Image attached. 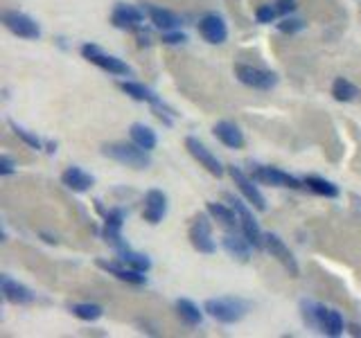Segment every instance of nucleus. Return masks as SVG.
Segmentation results:
<instances>
[{
  "label": "nucleus",
  "mask_w": 361,
  "mask_h": 338,
  "mask_svg": "<svg viewBox=\"0 0 361 338\" xmlns=\"http://www.w3.org/2000/svg\"><path fill=\"white\" fill-rule=\"evenodd\" d=\"M102 154L111 161H116L124 167H131V169H147L152 167V156L147 149L138 146L133 140L131 142H111L102 146Z\"/></svg>",
  "instance_id": "1"
},
{
  "label": "nucleus",
  "mask_w": 361,
  "mask_h": 338,
  "mask_svg": "<svg viewBox=\"0 0 361 338\" xmlns=\"http://www.w3.org/2000/svg\"><path fill=\"white\" fill-rule=\"evenodd\" d=\"M203 311H206L210 318H214L217 323L224 325H233V323H240L246 311H248V302L242 298H235V296H221V298H210L203 304Z\"/></svg>",
  "instance_id": "2"
},
{
  "label": "nucleus",
  "mask_w": 361,
  "mask_h": 338,
  "mask_svg": "<svg viewBox=\"0 0 361 338\" xmlns=\"http://www.w3.org/2000/svg\"><path fill=\"white\" fill-rule=\"evenodd\" d=\"M251 178L255 180V183L271 185V187L307 189L305 187V180L282 172V169H278V167H267V165H259V163H251Z\"/></svg>",
  "instance_id": "3"
},
{
  "label": "nucleus",
  "mask_w": 361,
  "mask_h": 338,
  "mask_svg": "<svg viewBox=\"0 0 361 338\" xmlns=\"http://www.w3.org/2000/svg\"><path fill=\"white\" fill-rule=\"evenodd\" d=\"M82 56L86 61H90L93 65L102 68V70H106L111 75H120V77H129L133 75L131 68L124 63L122 59H118V56H113V54H106L104 50L99 48V45L95 43H86L82 45Z\"/></svg>",
  "instance_id": "4"
},
{
  "label": "nucleus",
  "mask_w": 361,
  "mask_h": 338,
  "mask_svg": "<svg viewBox=\"0 0 361 338\" xmlns=\"http://www.w3.org/2000/svg\"><path fill=\"white\" fill-rule=\"evenodd\" d=\"M0 20H3V25L14 34V37L18 39H27V41H34L41 37V27L39 23L34 20L32 16L23 14V11L18 9H5L3 16H0Z\"/></svg>",
  "instance_id": "5"
},
{
  "label": "nucleus",
  "mask_w": 361,
  "mask_h": 338,
  "mask_svg": "<svg viewBox=\"0 0 361 338\" xmlns=\"http://www.w3.org/2000/svg\"><path fill=\"white\" fill-rule=\"evenodd\" d=\"M190 244L195 251L203 253V255H212L217 251V244L212 239V223L208 219V214L199 212L195 219H192V225H190Z\"/></svg>",
  "instance_id": "6"
},
{
  "label": "nucleus",
  "mask_w": 361,
  "mask_h": 338,
  "mask_svg": "<svg viewBox=\"0 0 361 338\" xmlns=\"http://www.w3.org/2000/svg\"><path fill=\"white\" fill-rule=\"evenodd\" d=\"M226 199H228V203L237 212V217H240V230H242V234L246 237L248 242H251L253 248H264V232H262V228H259V223L255 221L253 212L248 210L240 199H235L231 194H226Z\"/></svg>",
  "instance_id": "7"
},
{
  "label": "nucleus",
  "mask_w": 361,
  "mask_h": 338,
  "mask_svg": "<svg viewBox=\"0 0 361 338\" xmlns=\"http://www.w3.org/2000/svg\"><path fill=\"white\" fill-rule=\"evenodd\" d=\"M235 77L248 88H257V90H271L278 84V75L264 70V68H255L248 63H237L235 65Z\"/></svg>",
  "instance_id": "8"
},
{
  "label": "nucleus",
  "mask_w": 361,
  "mask_h": 338,
  "mask_svg": "<svg viewBox=\"0 0 361 338\" xmlns=\"http://www.w3.org/2000/svg\"><path fill=\"white\" fill-rule=\"evenodd\" d=\"M228 174L233 178L235 187L244 194V199L251 203L255 210L264 212L267 210V199L262 196V192L257 189V183L251 178V174H244V169L242 167H235V165L228 167Z\"/></svg>",
  "instance_id": "9"
},
{
  "label": "nucleus",
  "mask_w": 361,
  "mask_h": 338,
  "mask_svg": "<svg viewBox=\"0 0 361 338\" xmlns=\"http://www.w3.org/2000/svg\"><path fill=\"white\" fill-rule=\"evenodd\" d=\"M185 149L190 151V156L195 158V161H197L203 169H206L208 174L217 176V178L224 176L226 169H224V165L219 163V158L214 156L199 138H195V135H188V138H185Z\"/></svg>",
  "instance_id": "10"
},
{
  "label": "nucleus",
  "mask_w": 361,
  "mask_h": 338,
  "mask_svg": "<svg viewBox=\"0 0 361 338\" xmlns=\"http://www.w3.org/2000/svg\"><path fill=\"white\" fill-rule=\"evenodd\" d=\"M124 219H127V212H124L122 208H113V210L104 212V230H102V237H104V242L111 248H116V253L129 246L127 239L122 237Z\"/></svg>",
  "instance_id": "11"
},
{
  "label": "nucleus",
  "mask_w": 361,
  "mask_h": 338,
  "mask_svg": "<svg viewBox=\"0 0 361 338\" xmlns=\"http://www.w3.org/2000/svg\"><path fill=\"white\" fill-rule=\"evenodd\" d=\"M111 23H113V27H118V30L135 32V30H140L145 25V11L138 9L135 5L118 3L111 11Z\"/></svg>",
  "instance_id": "12"
},
{
  "label": "nucleus",
  "mask_w": 361,
  "mask_h": 338,
  "mask_svg": "<svg viewBox=\"0 0 361 338\" xmlns=\"http://www.w3.org/2000/svg\"><path fill=\"white\" fill-rule=\"evenodd\" d=\"M197 30L201 34V39L210 45H221V43H226V39H228V27H226V20L219 14L201 16L197 23Z\"/></svg>",
  "instance_id": "13"
},
{
  "label": "nucleus",
  "mask_w": 361,
  "mask_h": 338,
  "mask_svg": "<svg viewBox=\"0 0 361 338\" xmlns=\"http://www.w3.org/2000/svg\"><path fill=\"white\" fill-rule=\"evenodd\" d=\"M97 268L102 270H106L109 275L113 277H118L122 282H127V284H135V287H140L147 282V275L140 273V270H135L131 268L129 264H124L122 259H97Z\"/></svg>",
  "instance_id": "14"
},
{
  "label": "nucleus",
  "mask_w": 361,
  "mask_h": 338,
  "mask_svg": "<svg viewBox=\"0 0 361 338\" xmlns=\"http://www.w3.org/2000/svg\"><path fill=\"white\" fill-rule=\"evenodd\" d=\"M264 248L271 253V257H276L278 262L285 266V270L291 275V277H298L300 273V268H298V262H296V257L291 255V251L287 248V244L280 239L278 234H264Z\"/></svg>",
  "instance_id": "15"
},
{
  "label": "nucleus",
  "mask_w": 361,
  "mask_h": 338,
  "mask_svg": "<svg viewBox=\"0 0 361 338\" xmlns=\"http://www.w3.org/2000/svg\"><path fill=\"white\" fill-rule=\"evenodd\" d=\"M167 214V196L163 189H149L145 194V208H142V219L147 223H161Z\"/></svg>",
  "instance_id": "16"
},
{
  "label": "nucleus",
  "mask_w": 361,
  "mask_h": 338,
  "mask_svg": "<svg viewBox=\"0 0 361 338\" xmlns=\"http://www.w3.org/2000/svg\"><path fill=\"white\" fill-rule=\"evenodd\" d=\"M221 246L233 259H237V262H242V264L251 262V242L237 230H226V234L221 237Z\"/></svg>",
  "instance_id": "17"
},
{
  "label": "nucleus",
  "mask_w": 361,
  "mask_h": 338,
  "mask_svg": "<svg viewBox=\"0 0 361 338\" xmlns=\"http://www.w3.org/2000/svg\"><path fill=\"white\" fill-rule=\"evenodd\" d=\"M0 291H3V298L9 304H30L37 298L32 293V289H27L25 284H20L16 280H11L9 275H0Z\"/></svg>",
  "instance_id": "18"
},
{
  "label": "nucleus",
  "mask_w": 361,
  "mask_h": 338,
  "mask_svg": "<svg viewBox=\"0 0 361 338\" xmlns=\"http://www.w3.org/2000/svg\"><path fill=\"white\" fill-rule=\"evenodd\" d=\"M212 133H214V138L228 146V149H242L244 146V133L237 129L233 122H226V120L217 122L212 127Z\"/></svg>",
  "instance_id": "19"
},
{
  "label": "nucleus",
  "mask_w": 361,
  "mask_h": 338,
  "mask_svg": "<svg viewBox=\"0 0 361 338\" xmlns=\"http://www.w3.org/2000/svg\"><path fill=\"white\" fill-rule=\"evenodd\" d=\"M61 183L68 189L77 192V194H84V192H88L90 187H93L95 178L90 174H86L82 167H68L66 172L61 174Z\"/></svg>",
  "instance_id": "20"
},
{
  "label": "nucleus",
  "mask_w": 361,
  "mask_h": 338,
  "mask_svg": "<svg viewBox=\"0 0 361 338\" xmlns=\"http://www.w3.org/2000/svg\"><path fill=\"white\" fill-rule=\"evenodd\" d=\"M147 16L154 23V27L163 30V32H169V30H178L180 27V16H176L174 11H169L165 7H156V5H147L145 7Z\"/></svg>",
  "instance_id": "21"
},
{
  "label": "nucleus",
  "mask_w": 361,
  "mask_h": 338,
  "mask_svg": "<svg viewBox=\"0 0 361 338\" xmlns=\"http://www.w3.org/2000/svg\"><path fill=\"white\" fill-rule=\"evenodd\" d=\"M206 210L224 230H237V228H240V217H237V212H235L233 206L228 208V206H224V203H208Z\"/></svg>",
  "instance_id": "22"
},
{
  "label": "nucleus",
  "mask_w": 361,
  "mask_h": 338,
  "mask_svg": "<svg viewBox=\"0 0 361 338\" xmlns=\"http://www.w3.org/2000/svg\"><path fill=\"white\" fill-rule=\"evenodd\" d=\"M118 86H120L122 93H127L135 101H145V104H158V101H161V97H158L152 88H147L145 84H138V82H120Z\"/></svg>",
  "instance_id": "23"
},
{
  "label": "nucleus",
  "mask_w": 361,
  "mask_h": 338,
  "mask_svg": "<svg viewBox=\"0 0 361 338\" xmlns=\"http://www.w3.org/2000/svg\"><path fill=\"white\" fill-rule=\"evenodd\" d=\"M323 311L325 307L314 300H302L300 302V315H302V323L310 327L314 332H321V320H323Z\"/></svg>",
  "instance_id": "24"
},
{
  "label": "nucleus",
  "mask_w": 361,
  "mask_h": 338,
  "mask_svg": "<svg viewBox=\"0 0 361 338\" xmlns=\"http://www.w3.org/2000/svg\"><path fill=\"white\" fill-rule=\"evenodd\" d=\"M129 135H131V140L142 146V149L147 151H154L156 149V144H158V138H156V133L149 129V127H145V124L140 122H135L129 127Z\"/></svg>",
  "instance_id": "25"
},
{
  "label": "nucleus",
  "mask_w": 361,
  "mask_h": 338,
  "mask_svg": "<svg viewBox=\"0 0 361 338\" xmlns=\"http://www.w3.org/2000/svg\"><path fill=\"white\" fill-rule=\"evenodd\" d=\"M176 313H178V318L183 320L188 327H197L203 320V311L192 300H188V298H178L176 300Z\"/></svg>",
  "instance_id": "26"
},
{
  "label": "nucleus",
  "mask_w": 361,
  "mask_h": 338,
  "mask_svg": "<svg viewBox=\"0 0 361 338\" xmlns=\"http://www.w3.org/2000/svg\"><path fill=\"white\" fill-rule=\"evenodd\" d=\"M345 332V323H343V315L334 311V309H325L323 311V320H321V334L336 338Z\"/></svg>",
  "instance_id": "27"
},
{
  "label": "nucleus",
  "mask_w": 361,
  "mask_h": 338,
  "mask_svg": "<svg viewBox=\"0 0 361 338\" xmlns=\"http://www.w3.org/2000/svg\"><path fill=\"white\" fill-rule=\"evenodd\" d=\"M302 180H305V187H307L310 192H314V194L325 196V199H336L338 196V187L332 183V180L321 178V176H305Z\"/></svg>",
  "instance_id": "28"
},
{
  "label": "nucleus",
  "mask_w": 361,
  "mask_h": 338,
  "mask_svg": "<svg viewBox=\"0 0 361 338\" xmlns=\"http://www.w3.org/2000/svg\"><path fill=\"white\" fill-rule=\"evenodd\" d=\"M118 259H122V262L129 264L131 268L140 270V273H149V268H152V259L147 255H142V253H138V251H133L131 246L118 251Z\"/></svg>",
  "instance_id": "29"
},
{
  "label": "nucleus",
  "mask_w": 361,
  "mask_h": 338,
  "mask_svg": "<svg viewBox=\"0 0 361 338\" xmlns=\"http://www.w3.org/2000/svg\"><path fill=\"white\" fill-rule=\"evenodd\" d=\"M359 95H361L359 88L353 82H348V79H343V77L334 79V84H332V97L336 101H355Z\"/></svg>",
  "instance_id": "30"
},
{
  "label": "nucleus",
  "mask_w": 361,
  "mask_h": 338,
  "mask_svg": "<svg viewBox=\"0 0 361 338\" xmlns=\"http://www.w3.org/2000/svg\"><path fill=\"white\" fill-rule=\"evenodd\" d=\"M71 313L79 320H86V323H93L97 318H102V313L104 309L99 307V304H93V302H77V304H71Z\"/></svg>",
  "instance_id": "31"
},
{
  "label": "nucleus",
  "mask_w": 361,
  "mask_h": 338,
  "mask_svg": "<svg viewBox=\"0 0 361 338\" xmlns=\"http://www.w3.org/2000/svg\"><path fill=\"white\" fill-rule=\"evenodd\" d=\"M9 127H11V131L16 133V138H20L27 146H32V149H43V140L39 138L37 133L27 131L25 127H20V124H16L14 120H9Z\"/></svg>",
  "instance_id": "32"
},
{
  "label": "nucleus",
  "mask_w": 361,
  "mask_h": 338,
  "mask_svg": "<svg viewBox=\"0 0 361 338\" xmlns=\"http://www.w3.org/2000/svg\"><path fill=\"white\" fill-rule=\"evenodd\" d=\"M278 16H280V14H278L276 5H259V7L255 9V18H257L259 25H269V23H276Z\"/></svg>",
  "instance_id": "33"
},
{
  "label": "nucleus",
  "mask_w": 361,
  "mask_h": 338,
  "mask_svg": "<svg viewBox=\"0 0 361 338\" xmlns=\"http://www.w3.org/2000/svg\"><path fill=\"white\" fill-rule=\"evenodd\" d=\"M276 27L282 32V34H296L300 30H305V23L300 18H289V16H282L280 23H276Z\"/></svg>",
  "instance_id": "34"
},
{
  "label": "nucleus",
  "mask_w": 361,
  "mask_h": 338,
  "mask_svg": "<svg viewBox=\"0 0 361 338\" xmlns=\"http://www.w3.org/2000/svg\"><path fill=\"white\" fill-rule=\"evenodd\" d=\"M161 41H163L165 45H178V43H185L188 37H185L183 32H178V30H169V32H163Z\"/></svg>",
  "instance_id": "35"
},
{
  "label": "nucleus",
  "mask_w": 361,
  "mask_h": 338,
  "mask_svg": "<svg viewBox=\"0 0 361 338\" xmlns=\"http://www.w3.org/2000/svg\"><path fill=\"white\" fill-rule=\"evenodd\" d=\"M276 9H278V14L280 16H289L291 14V11H296V0H276Z\"/></svg>",
  "instance_id": "36"
},
{
  "label": "nucleus",
  "mask_w": 361,
  "mask_h": 338,
  "mask_svg": "<svg viewBox=\"0 0 361 338\" xmlns=\"http://www.w3.org/2000/svg\"><path fill=\"white\" fill-rule=\"evenodd\" d=\"M16 172V163L9 156H0V176H9Z\"/></svg>",
  "instance_id": "37"
},
{
  "label": "nucleus",
  "mask_w": 361,
  "mask_h": 338,
  "mask_svg": "<svg viewBox=\"0 0 361 338\" xmlns=\"http://www.w3.org/2000/svg\"><path fill=\"white\" fill-rule=\"evenodd\" d=\"M135 41H138V48H149L152 45V34L145 30V25L140 30H135Z\"/></svg>",
  "instance_id": "38"
},
{
  "label": "nucleus",
  "mask_w": 361,
  "mask_h": 338,
  "mask_svg": "<svg viewBox=\"0 0 361 338\" xmlns=\"http://www.w3.org/2000/svg\"><path fill=\"white\" fill-rule=\"evenodd\" d=\"M348 330H350V334H353V336H361V327L359 325H350Z\"/></svg>",
  "instance_id": "39"
},
{
  "label": "nucleus",
  "mask_w": 361,
  "mask_h": 338,
  "mask_svg": "<svg viewBox=\"0 0 361 338\" xmlns=\"http://www.w3.org/2000/svg\"><path fill=\"white\" fill-rule=\"evenodd\" d=\"M45 146H48V149H45L48 154H54L56 151V144H52V142H45Z\"/></svg>",
  "instance_id": "40"
}]
</instances>
